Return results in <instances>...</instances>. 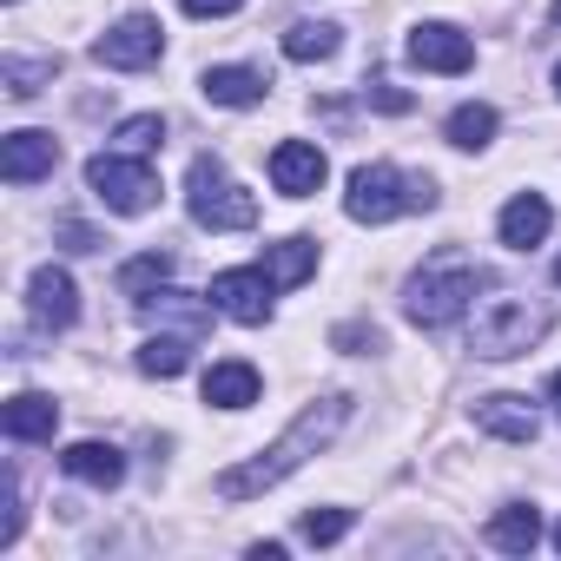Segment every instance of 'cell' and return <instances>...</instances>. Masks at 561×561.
Wrapping results in <instances>:
<instances>
[{
	"label": "cell",
	"instance_id": "1",
	"mask_svg": "<svg viewBox=\"0 0 561 561\" xmlns=\"http://www.w3.org/2000/svg\"><path fill=\"white\" fill-rule=\"evenodd\" d=\"M351 423V397L337 390V397H318L285 436H277L271 449H257L251 462H238V469H225L218 476V495L225 502H244V495H264V489H277V482H285V476H298L318 449H331L337 443V430Z\"/></svg>",
	"mask_w": 561,
	"mask_h": 561
},
{
	"label": "cell",
	"instance_id": "24",
	"mask_svg": "<svg viewBox=\"0 0 561 561\" xmlns=\"http://www.w3.org/2000/svg\"><path fill=\"white\" fill-rule=\"evenodd\" d=\"M165 277H172V257H165V251H139V257L119 264V291H126L133 305H146V298L165 285Z\"/></svg>",
	"mask_w": 561,
	"mask_h": 561
},
{
	"label": "cell",
	"instance_id": "12",
	"mask_svg": "<svg viewBox=\"0 0 561 561\" xmlns=\"http://www.w3.org/2000/svg\"><path fill=\"white\" fill-rule=\"evenodd\" d=\"M476 430L482 436H502V443H535L541 436V410L515 390H495V397H476Z\"/></svg>",
	"mask_w": 561,
	"mask_h": 561
},
{
	"label": "cell",
	"instance_id": "27",
	"mask_svg": "<svg viewBox=\"0 0 561 561\" xmlns=\"http://www.w3.org/2000/svg\"><path fill=\"white\" fill-rule=\"evenodd\" d=\"M152 146H165V119H159V113H133V119L119 126V152H139V159H146Z\"/></svg>",
	"mask_w": 561,
	"mask_h": 561
},
{
	"label": "cell",
	"instance_id": "14",
	"mask_svg": "<svg viewBox=\"0 0 561 561\" xmlns=\"http://www.w3.org/2000/svg\"><path fill=\"white\" fill-rule=\"evenodd\" d=\"M495 231H502V244H508V251H535V244L554 231V205H548L541 192H515V198L502 205Z\"/></svg>",
	"mask_w": 561,
	"mask_h": 561
},
{
	"label": "cell",
	"instance_id": "5",
	"mask_svg": "<svg viewBox=\"0 0 561 561\" xmlns=\"http://www.w3.org/2000/svg\"><path fill=\"white\" fill-rule=\"evenodd\" d=\"M185 205H192V218H198L205 231H251V225H257V198H251L211 152L192 159V172H185Z\"/></svg>",
	"mask_w": 561,
	"mask_h": 561
},
{
	"label": "cell",
	"instance_id": "13",
	"mask_svg": "<svg viewBox=\"0 0 561 561\" xmlns=\"http://www.w3.org/2000/svg\"><path fill=\"white\" fill-rule=\"evenodd\" d=\"M27 305H34V324H47V331H67V324L80 318V291H73V277H67L60 264H41V271H34Z\"/></svg>",
	"mask_w": 561,
	"mask_h": 561
},
{
	"label": "cell",
	"instance_id": "33",
	"mask_svg": "<svg viewBox=\"0 0 561 561\" xmlns=\"http://www.w3.org/2000/svg\"><path fill=\"white\" fill-rule=\"evenodd\" d=\"M60 238H67V251H100V238H93L80 218H67V225H60Z\"/></svg>",
	"mask_w": 561,
	"mask_h": 561
},
{
	"label": "cell",
	"instance_id": "8",
	"mask_svg": "<svg viewBox=\"0 0 561 561\" xmlns=\"http://www.w3.org/2000/svg\"><path fill=\"white\" fill-rule=\"evenodd\" d=\"M271 291H277V285L264 277V264H257V271L238 264V271H218V277H211L205 298H211L231 324H264V318H271Z\"/></svg>",
	"mask_w": 561,
	"mask_h": 561
},
{
	"label": "cell",
	"instance_id": "34",
	"mask_svg": "<svg viewBox=\"0 0 561 561\" xmlns=\"http://www.w3.org/2000/svg\"><path fill=\"white\" fill-rule=\"evenodd\" d=\"M548 397H554V403H561V370H554V377H548Z\"/></svg>",
	"mask_w": 561,
	"mask_h": 561
},
{
	"label": "cell",
	"instance_id": "10",
	"mask_svg": "<svg viewBox=\"0 0 561 561\" xmlns=\"http://www.w3.org/2000/svg\"><path fill=\"white\" fill-rule=\"evenodd\" d=\"M324 179H331V159L311 139H285V146L271 152V185L285 192V198H311Z\"/></svg>",
	"mask_w": 561,
	"mask_h": 561
},
{
	"label": "cell",
	"instance_id": "20",
	"mask_svg": "<svg viewBox=\"0 0 561 561\" xmlns=\"http://www.w3.org/2000/svg\"><path fill=\"white\" fill-rule=\"evenodd\" d=\"M489 541H495L502 554H535V541H541V508H528V502L495 508V515H489Z\"/></svg>",
	"mask_w": 561,
	"mask_h": 561
},
{
	"label": "cell",
	"instance_id": "19",
	"mask_svg": "<svg viewBox=\"0 0 561 561\" xmlns=\"http://www.w3.org/2000/svg\"><path fill=\"white\" fill-rule=\"evenodd\" d=\"M60 469H67L73 482H93V489H119V476H126V456H119L113 443H73V449L60 456Z\"/></svg>",
	"mask_w": 561,
	"mask_h": 561
},
{
	"label": "cell",
	"instance_id": "22",
	"mask_svg": "<svg viewBox=\"0 0 561 561\" xmlns=\"http://www.w3.org/2000/svg\"><path fill=\"white\" fill-rule=\"evenodd\" d=\"M337 47H344V27H331V21H291V27H285V54H291L298 67L331 60Z\"/></svg>",
	"mask_w": 561,
	"mask_h": 561
},
{
	"label": "cell",
	"instance_id": "11",
	"mask_svg": "<svg viewBox=\"0 0 561 561\" xmlns=\"http://www.w3.org/2000/svg\"><path fill=\"white\" fill-rule=\"evenodd\" d=\"M60 165V139L54 133H8V139H0V179H8V185H34V179H47Z\"/></svg>",
	"mask_w": 561,
	"mask_h": 561
},
{
	"label": "cell",
	"instance_id": "37",
	"mask_svg": "<svg viewBox=\"0 0 561 561\" xmlns=\"http://www.w3.org/2000/svg\"><path fill=\"white\" fill-rule=\"evenodd\" d=\"M554 21H561V0H554Z\"/></svg>",
	"mask_w": 561,
	"mask_h": 561
},
{
	"label": "cell",
	"instance_id": "23",
	"mask_svg": "<svg viewBox=\"0 0 561 561\" xmlns=\"http://www.w3.org/2000/svg\"><path fill=\"white\" fill-rule=\"evenodd\" d=\"M192 344H198V337H185V331H159V337L139 344V370H146V377H179V370L192 364Z\"/></svg>",
	"mask_w": 561,
	"mask_h": 561
},
{
	"label": "cell",
	"instance_id": "21",
	"mask_svg": "<svg viewBox=\"0 0 561 561\" xmlns=\"http://www.w3.org/2000/svg\"><path fill=\"white\" fill-rule=\"evenodd\" d=\"M211 311H218V305H198V298H185V291H152V298L139 305V318H152V324L172 318L185 337H205V331H211Z\"/></svg>",
	"mask_w": 561,
	"mask_h": 561
},
{
	"label": "cell",
	"instance_id": "38",
	"mask_svg": "<svg viewBox=\"0 0 561 561\" xmlns=\"http://www.w3.org/2000/svg\"><path fill=\"white\" fill-rule=\"evenodd\" d=\"M554 277H561V264H554Z\"/></svg>",
	"mask_w": 561,
	"mask_h": 561
},
{
	"label": "cell",
	"instance_id": "30",
	"mask_svg": "<svg viewBox=\"0 0 561 561\" xmlns=\"http://www.w3.org/2000/svg\"><path fill=\"white\" fill-rule=\"evenodd\" d=\"M331 344H337V351H383V331H377V324H337Z\"/></svg>",
	"mask_w": 561,
	"mask_h": 561
},
{
	"label": "cell",
	"instance_id": "35",
	"mask_svg": "<svg viewBox=\"0 0 561 561\" xmlns=\"http://www.w3.org/2000/svg\"><path fill=\"white\" fill-rule=\"evenodd\" d=\"M554 93H561V67H554Z\"/></svg>",
	"mask_w": 561,
	"mask_h": 561
},
{
	"label": "cell",
	"instance_id": "3",
	"mask_svg": "<svg viewBox=\"0 0 561 561\" xmlns=\"http://www.w3.org/2000/svg\"><path fill=\"white\" fill-rule=\"evenodd\" d=\"M344 211L357 218V225H390V218H403V211H436V185L430 179H416V172H403V165H357L351 172V192H344Z\"/></svg>",
	"mask_w": 561,
	"mask_h": 561
},
{
	"label": "cell",
	"instance_id": "16",
	"mask_svg": "<svg viewBox=\"0 0 561 561\" xmlns=\"http://www.w3.org/2000/svg\"><path fill=\"white\" fill-rule=\"evenodd\" d=\"M205 403H211V410H251V403H257V370H251L244 357L211 364V370H205Z\"/></svg>",
	"mask_w": 561,
	"mask_h": 561
},
{
	"label": "cell",
	"instance_id": "29",
	"mask_svg": "<svg viewBox=\"0 0 561 561\" xmlns=\"http://www.w3.org/2000/svg\"><path fill=\"white\" fill-rule=\"evenodd\" d=\"M0 508H8V515H0V548H14V535H21V476L8 469V482H0Z\"/></svg>",
	"mask_w": 561,
	"mask_h": 561
},
{
	"label": "cell",
	"instance_id": "7",
	"mask_svg": "<svg viewBox=\"0 0 561 561\" xmlns=\"http://www.w3.org/2000/svg\"><path fill=\"white\" fill-rule=\"evenodd\" d=\"M159 54H165V27H159L152 14H126L119 27H106V34L93 41V60L113 67V73H146Z\"/></svg>",
	"mask_w": 561,
	"mask_h": 561
},
{
	"label": "cell",
	"instance_id": "17",
	"mask_svg": "<svg viewBox=\"0 0 561 561\" xmlns=\"http://www.w3.org/2000/svg\"><path fill=\"white\" fill-rule=\"evenodd\" d=\"M311 271H318V238H277V244H264V277H271L277 291L305 285Z\"/></svg>",
	"mask_w": 561,
	"mask_h": 561
},
{
	"label": "cell",
	"instance_id": "9",
	"mask_svg": "<svg viewBox=\"0 0 561 561\" xmlns=\"http://www.w3.org/2000/svg\"><path fill=\"white\" fill-rule=\"evenodd\" d=\"M410 60L423 73H469L476 67V41L462 27H449V21H423V27H410Z\"/></svg>",
	"mask_w": 561,
	"mask_h": 561
},
{
	"label": "cell",
	"instance_id": "28",
	"mask_svg": "<svg viewBox=\"0 0 561 561\" xmlns=\"http://www.w3.org/2000/svg\"><path fill=\"white\" fill-rule=\"evenodd\" d=\"M351 535V508H311L305 515V541L311 548H331V541H344Z\"/></svg>",
	"mask_w": 561,
	"mask_h": 561
},
{
	"label": "cell",
	"instance_id": "2",
	"mask_svg": "<svg viewBox=\"0 0 561 561\" xmlns=\"http://www.w3.org/2000/svg\"><path fill=\"white\" fill-rule=\"evenodd\" d=\"M476 285H482L476 257H469L462 244H443V251H430V257L410 271V285H403V311H410V324H416V331H443V324H456V318L476 305Z\"/></svg>",
	"mask_w": 561,
	"mask_h": 561
},
{
	"label": "cell",
	"instance_id": "18",
	"mask_svg": "<svg viewBox=\"0 0 561 561\" xmlns=\"http://www.w3.org/2000/svg\"><path fill=\"white\" fill-rule=\"evenodd\" d=\"M205 100L211 106H257L264 93H271V80L257 73V67H205Z\"/></svg>",
	"mask_w": 561,
	"mask_h": 561
},
{
	"label": "cell",
	"instance_id": "15",
	"mask_svg": "<svg viewBox=\"0 0 561 561\" xmlns=\"http://www.w3.org/2000/svg\"><path fill=\"white\" fill-rule=\"evenodd\" d=\"M0 430H8L14 443H54V430H60V403L41 397V390H21V397H8V410H0Z\"/></svg>",
	"mask_w": 561,
	"mask_h": 561
},
{
	"label": "cell",
	"instance_id": "26",
	"mask_svg": "<svg viewBox=\"0 0 561 561\" xmlns=\"http://www.w3.org/2000/svg\"><path fill=\"white\" fill-rule=\"evenodd\" d=\"M54 73H60V54H47V60H21V54H8V60H0V80H8L14 100H34Z\"/></svg>",
	"mask_w": 561,
	"mask_h": 561
},
{
	"label": "cell",
	"instance_id": "25",
	"mask_svg": "<svg viewBox=\"0 0 561 561\" xmlns=\"http://www.w3.org/2000/svg\"><path fill=\"white\" fill-rule=\"evenodd\" d=\"M495 126H502V119H495V106L469 100V106H456V113H449V126H443V133H449V146H462V152H482V146L495 139Z\"/></svg>",
	"mask_w": 561,
	"mask_h": 561
},
{
	"label": "cell",
	"instance_id": "36",
	"mask_svg": "<svg viewBox=\"0 0 561 561\" xmlns=\"http://www.w3.org/2000/svg\"><path fill=\"white\" fill-rule=\"evenodd\" d=\"M554 548H561V522H554Z\"/></svg>",
	"mask_w": 561,
	"mask_h": 561
},
{
	"label": "cell",
	"instance_id": "6",
	"mask_svg": "<svg viewBox=\"0 0 561 561\" xmlns=\"http://www.w3.org/2000/svg\"><path fill=\"white\" fill-rule=\"evenodd\" d=\"M87 185H93V198L106 211H126V218H139V211L159 205V172L139 152H93L87 159Z\"/></svg>",
	"mask_w": 561,
	"mask_h": 561
},
{
	"label": "cell",
	"instance_id": "32",
	"mask_svg": "<svg viewBox=\"0 0 561 561\" xmlns=\"http://www.w3.org/2000/svg\"><path fill=\"white\" fill-rule=\"evenodd\" d=\"M370 100H377L383 113H410V93H397L390 80H370Z\"/></svg>",
	"mask_w": 561,
	"mask_h": 561
},
{
	"label": "cell",
	"instance_id": "4",
	"mask_svg": "<svg viewBox=\"0 0 561 561\" xmlns=\"http://www.w3.org/2000/svg\"><path fill=\"white\" fill-rule=\"evenodd\" d=\"M541 331H548V305H535L522 291H495V298L476 305L469 351L489 357V364H502V357H522L528 344H541Z\"/></svg>",
	"mask_w": 561,
	"mask_h": 561
},
{
	"label": "cell",
	"instance_id": "31",
	"mask_svg": "<svg viewBox=\"0 0 561 561\" xmlns=\"http://www.w3.org/2000/svg\"><path fill=\"white\" fill-rule=\"evenodd\" d=\"M244 0H185V14L192 21H225V14H238Z\"/></svg>",
	"mask_w": 561,
	"mask_h": 561
}]
</instances>
